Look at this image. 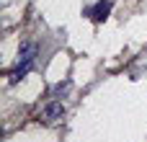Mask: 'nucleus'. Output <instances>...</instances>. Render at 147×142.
I'll return each instance as SVG.
<instances>
[{
	"instance_id": "obj_3",
	"label": "nucleus",
	"mask_w": 147,
	"mask_h": 142,
	"mask_svg": "<svg viewBox=\"0 0 147 142\" xmlns=\"http://www.w3.org/2000/svg\"><path fill=\"white\" fill-rule=\"evenodd\" d=\"M34 57H36V44H23L21 47V52H18V62H34Z\"/></svg>"
},
{
	"instance_id": "obj_5",
	"label": "nucleus",
	"mask_w": 147,
	"mask_h": 142,
	"mask_svg": "<svg viewBox=\"0 0 147 142\" xmlns=\"http://www.w3.org/2000/svg\"><path fill=\"white\" fill-rule=\"evenodd\" d=\"M67 88H70V80H65V83H57V85H54V96H62Z\"/></svg>"
},
{
	"instance_id": "obj_1",
	"label": "nucleus",
	"mask_w": 147,
	"mask_h": 142,
	"mask_svg": "<svg viewBox=\"0 0 147 142\" xmlns=\"http://www.w3.org/2000/svg\"><path fill=\"white\" fill-rule=\"evenodd\" d=\"M111 5H114L111 0H98V3H96L93 8H88L85 13H88V16L93 18V21H103V18H106V16L111 13Z\"/></svg>"
},
{
	"instance_id": "obj_4",
	"label": "nucleus",
	"mask_w": 147,
	"mask_h": 142,
	"mask_svg": "<svg viewBox=\"0 0 147 142\" xmlns=\"http://www.w3.org/2000/svg\"><path fill=\"white\" fill-rule=\"evenodd\" d=\"M31 67H34V62H18V67L10 72V83L16 85V83H18V80H21V78H23V75L31 70Z\"/></svg>"
},
{
	"instance_id": "obj_2",
	"label": "nucleus",
	"mask_w": 147,
	"mask_h": 142,
	"mask_svg": "<svg viewBox=\"0 0 147 142\" xmlns=\"http://www.w3.org/2000/svg\"><path fill=\"white\" fill-rule=\"evenodd\" d=\"M62 116H65V103H62V101H49V103L44 106V119L59 122Z\"/></svg>"
}]
</instances>
